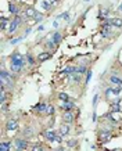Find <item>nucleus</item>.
<instances>
[{"instance_id":"obj_31","label":"nucleus","mask_w":122,"mask_h":151,"mask_svg":"<svg viewBox=\"0 0 122 151\" xmlns=\"http://www.w3.org/2000/svg\"><path fill=\"white\" fill-rule=\"evenodd\" d=\"M22 69V67H17V65H11V71L13 72H19Z\"/></svg>"},{"instance_id":"obj_34","label":"nucleus","mask_w":122,"mask_h":151,"mask_svg":"<svg viewBox=\"0 0 122 151\" xmlns=\"http://www.w3.org/2000/svg\"><path fill=\"white\" fill-rule=\"evenodd\" d=\"M24 37H18V39H13V40H10V43H11V45H15V43H18V42H21Z\"/></svg>"},{"instance_id":"obj_18","label":"nucleus","mask_w":122,"mask_h":151,"mask_svg":"<svg viewBox=\"0 0 122 151\" xmlns=\"http://www.w3.org/2000/svg\"><path fill=\"white\" fill-rule=\"evenodd\" d=\"M101 36H103V37H110L111 36V31H110L108 26L101 28Z\"/></svg>"},{"instance_id":"obj_11","label":"nucleus","mask_w":122,"mask_h":151,"mask_svg":"<svg viewBox=\"0 0 122 151\" xmlns=\"http://www.w3.org/2000/svg\"><path fill=\"white\" fill-rule=\"evenodd\" d=\"M111 111L113 112H121V100H116L111 105Z\"/></svg>"},{"instance_id":"obj_30","label":"nucleus","mask_w":122,"mask_h":151,"mask_svg":"<svg viewBox=\"0 0 122 151\" xmlns=\"http://www.w3.org/2000/svg\"><path fill=\"white\" fill-rule=\"evenodd\" d=\"M42 18H43V14L36 13V15H35V21H36V22H39V21H42Z\"/></svg>"},{"instance_id":"obj_39","label":"nucleus","mask_w":122,"mask_h":151,"mask_svg":"<svg viewBox=\"0 0 122 151\" xmlns=\"http://www.w3.org/2000/svg\"><path fill=\"white\" fill-rule=\"evenodd\" d=\"M49 2H50L51 4H54V3H57V2H58V0H49Z\"/></svg>"},{"instance_id":"obj_37","label":"nucleus","mask_w":122,"mask_h":151,"mask_svg":"<svg viewBox=\"0 0 122 151\" xmlns=\"http://www.w3.org/2000/svg\"><path fill=\"white\" fill-rule=\"evenodd\" d=\"M43 29H45V26H43V25H40V26L38 28V31H43Z\"/></svg>"},{"instance_id":"obj_3","label":"nucleus","mask_w":122,"mask_h":151,"mask_svg":"<svg viewBox=\"0 0 122 151\" xmlns=\"http://www.w3.org/2000/svg\"><path fill=\"white\" fill-rule=\"evenodd\" d=\"M21 22H22V19H21V17H19L18 14H17V15L14 17L13 21L10 22V26H8V35H13V33L18 29V26L21 25Z\"/></svg>"},{"instance_id":"obj_2","label":"nucleus","mask_w":122,"mask_h":151,"mask_svg":"<svg viewBox=\"0 0 122 151\" xmlns=\"http://www.w3.org/2000/svg\"><path fill=\"white\" fill-rule=\"evenodd\" d=\"M10 60H11V65H17V67H24V61H25V58H24L19 53H13L11 56H10Z\"/></svg>"},{"instance_id":"obj_40","label":"nucleus","mask_w":122,"mask_h":151,"mask_svg":"<svg viewBox=\"0 0 122 151\" xmlns=\"http://www.w3.org/2000/svg\"><path fill=\"white\" fill-rule=\"evenodd\" d=\"M118 10H119V11H122V3L119 4V7H118Z\"/></svg>"},{"instance_id":"obj_22","label":"nucleus","mask_w":122,"mask_h":151,"mask_svg":"<svg viewBox=\"0 0 122 151\" xmlns=\"http://www.w3.org/2000/svg\"><path fill=\"white\" fill-rule=\"evenodd\" d=\"M7 25H10V24H8V19H7L6 17H2V31H6Z\"/></svg>"},{"instance_id":"obj_20","label":"nucleus","mask_w":122,"mask_h":151,"mask_svg":"<svg viewBox=\"0 0 122 151\" xmlns=\"http://www.w3.org/2000/svg\"><path fill=\"white\" fill-rule=\"evenodd\" d=\"M50 57H51L50 53H40V54L38 56V60L39 61H46L47 58H50Z\"/></svg>"},{"instance_id":"obj_16","label":"nucleus","mask_w":122,"mask_h":151,"mask_svg":"<svg viewBox=\"0 0 122 151\" xmlns=\"http://www.w3.org/2000/svg\"><path fill=\"white\" fill-rule=\"evenodd\" d=\"M11 148V143L10 142H2L0 143V151H8Z\"/></svg>"},{"instance_id":"obj_36","label":"nucleus","mask_w":122,"mask_h":151,"mask_svg":"<svg viewBox=\"0 0 122 151\" xmlns=\"http://www.w3.org/2000/svg\"><path fill=\"white\" fill-rule=\"evenodd\" d=\"M53 28H58V22H57V21L53 22Z\"/></svg>"},{"instance_id":"obj_17","label":"nucleus","mask_w":122,"mask_h":151,"mask_svg":"<svg viewBox=\"0 0 122 151\" xmlns=\"http://www.w3.org/2000/svg\"><path fill=\"white\" fill-rule=\"evenodd\" d=\"M8 11H10V14L17 15V14H18V7H17L14 3H10V4H8Z\"/></svg>"},{"instance_id":"obj_6","label":"nucleus","mask_w":122,"mask_h":151,"mask_svg":"<svg viewBox=\"0 0 122 151\" xmlns=\"http://www.w3.org/2000/svg\"><path fill=\"white\" fill-rule=\"evenodd\" d=\"M99 136H100L101 143H107V142H108V140L111 139V133L108 132V130H101Z\"/></svg>"},{"instance_id":"obj_27","label":"nucleus","mask_w":122,"mask_h":151,"mask_svg":"<svg viewBox=\"0 0 122 151\" xmlns=\"http://www.w3.org/2000/svg\"><path fill=\"white\" fill-rule=\"evenodd\" d=\"M111 94H114V89H111V87H107V89H105V97H110Z\"/></svg>"},{"instance_id":"obj_8","label":"nucleus","mask_w":122,"mask_h":151,"mask_svg":"<svg viewBox=\"0 0 122 151\" xmlns=\"http://www.w3.org/2000/svg\"><path fill=\"white\" fill-rule=\"evenodd\" d=\"M6 129L7 130H17L18 129V122L14 121V119H10L7 122V125H6Z\"/></svg>"},{"instance_id":"obj_24","label":"nucleus","mask_w":122,"mask_h":151,"mask_svg":"<svg viewBox=\"0 0 122 151\" xmlns=\"http://www.w3.org/2000/svg\"><path fill=\"white\" fill-rule=\"evenodd\" d=\"M46 46H47V48H50V50H53V48H56V46H57V45H56V43H54V42H53L51 39H50V40H49V42L46 43Z\"/></svg>"},{"instance_id":"obj_28","label":"nucleus","mask_w":122,"mask_h":151,"mask_svg":"<svg viewBox=\"0 0 122 151\" xmlns=\"http://www.w3.org/2000/svg\"><path fill=\"white\" fill-rule=\"evenodd\" d=\"M90 79H92V71L89 69V71L86 72V79H85V82H86V83H89Z\"/></svg>"},{"instance_id":"obj_9","label":"nucleus","mask_w":122,"mask_h":151,"mask_svg":"<svg viewBox=\"0 0 122 151\" xmlns=\"http://www.w3.org/2000/svg\"><path fill=\"white\" fill-rule=\"evenodd\" d=\"M35 110L38 111L39 114H46V110H47V104L46 103H39L36 107H35Z\"/></svg>"},{"instance_id":"obj_38","label":"nucleus","mask_w":122,"mask_h":151,"mask_svg":"<svg viewBox=\"0 0 122 151\" xmlns=\"http://www.w3.org/2000/svg\"><path fill=\"white\" fill-rule=\"evenodd\" d=\"M96 119H97V115H96V112H93V121L96 122Z\"/></svg>"},{"instance_id":"obj_13","label":"nucleus","mask_w":122,"mask_h":151,"mask_svg":"<svg viewBox=\"0 0 122 151\" xmlns=\"http://www.w3.org/2000/svg\"><path fill=\"white\" fill-rule=\"evenodd\" d=\"M24 136H25V137H33V136H35V130H33L31 126H26L25 130H24Z\"/></svg>"},{"instance_id":"obj_12","label":"nucleus","mask_w":122,"mask_h":151,"mask_svg":"<svg viewBox=\"0 0 122 151\" xmlns=\"http://www.w3.org/2000/svg\"><path fill=\"white\" fill-rule=\"evenodd\" d=\"M108 80H110L113 85H116V86H121V85H122V79H121V78H118V76H115V75H111Z\"/></svg>"},{"instance_id":"obj_32","label":"nucleus","mask_w":122,"mask_h":151,"mask_svg":"<svg viewBox=\"0 0 122 151\" xmlns=\"http://www.w3.org/2000/svg\"><path fill=\"white\" fill-rule=\"evenodd\" d=\"M32 150H35V151H40V150H43V147L40 144H35V145H32Z\"/></svg>"},{"instance_id":"obj_25","label":"nucleus","mask_w":122,"mask_h":151,"mask_svg":"<svg viewBox=\"0 0 122 151\" xmlns=\"http://www.w3.org/2000/svg\"><path fill=\"white\" fill-rule=\"evenodd\" d=\"M46 114L47 115H54V107H53V105H47Z\"/></svg>"},{"instance_id":"obj_14","label":"nucleus","mask_w":122,"mask_h":151,"mask_svg":"<svg viewBox=\"0 0 122 151\" xmlns=\"http://www.w3.org/2000/svg\"><path fill=\"white\" fill-rule=\"evenodd\" d=\"M50 39L56 43V45H58V43L61 42L62 36H61V33H60V32H56V33H53V35H51V37H50Z\"/></svg>"},{"instance_id":"obj_41","label":"nucleus","mask_w":122,"mask_h":151,"mask_svg":"<svg viewBox=\"0 0 122 151\" xmlns=\"http://www.w3.org/2000/svg\"><path fill=\"white\" fill-rule=\"evenodd\" d=\"M85 2H90V0H85Z\"/></svg>"},{"instance_id":"obj_1","label":"nucleus","mask_w":122,"mask_h":151,"mask_svg":"<svg viewBox=\"0 0 122 151\" xmlns=\"http://www.w3.org/2000/svg\"><path fill=\"white\" fill-rule=\"evenodd\" d=\"M43 136H45V139L49 140L50 143H54V142L61 143V140H62V136L60 133L57 134L56 130H46V132H43Z\"/></svg>"},{"instance_id":"obj_4","label":"nucleus","mask_w":122,"mask_h":151,"mask_svg":"<svg viewBox=\"0 0 122 151\" xmlns=\"http://www.w3.org/2000/svg\"><path fill=\"white\" fill-rule=\"evenodd\" d=\"M14 145H15L17 150H26L28 147V142L24 139H15V142H14Z\"/></svg>"},{"instance_id":"obj_26","label":"nucleus","mask_w":122,"mask_h":151,"mask_svg":"<svg viewBox=\"0 0 122 151\" xmlns=\"http://www.w3.org/2000/svg\"><path fill=\"white\" fill-rule=\"evenodd\" d=\"M76 72H78V74H85V72H87V67L82 65L79 68H76Z\"/></svg>"},{"instance_id":"obj_7","label":"nucleus","mask_w":122,"mask_h":151,"mask_svg":"<svg viewBox=\"0 0 122 151\" xmlns=\"http://www.w3.org/2000/svg\"><path fill=\"white\" fill-rule=\"evenodd\" d=\"M75 107V104L72 103V101L70 100H67V101H62L61 103V108L64 110V111H72V108Z\"/></svg>"},{"instance_id":"obj_23","label":"nucleus","mask_w":122,"mask_h":151,"mask_svg":"<svg viewBox=\"0 0 122 151\" xmlns=\"http://www.w3.org/2000/svg\"><path fill=\"white\" fill-rule=\"evenodd\" d=\"M58 99H60L61 101H67V100H70V97H68V94H67V93L61 91V93H58Z\"/></svg>"},{"instance_id":"obj_29","label":"nucleus","mask_w":122,"mask_h":151,"mask_svg":"<svg viewBox=\"0 0 122 151\" xmlns=\"http://www.w3.org/2000/svg\"><path fill=\"white\" fill-rule=\"evenodd\" d=\"M26 61H28L31 65H33V64H35V58H33L31 54H29V56H26Z\"/></svg>"},{"instance_id":"obj_10","label":"nucleus","mask_w":122,"mask_h":151,"mask_svg":"<svg viewBox=\"0 0 122 151\" xmlns=\"http://www.w3.org/2000/svg\"><path fill=\"white\" fill-rule=\"evenodd\" d=\"M58 133H60L61 136H67L68 133H70V125H68L67 122H65L64 125H61V128H60V130H58Z\"/></svg>"},{"instance_id":"obj_21","label":"nucleus","mask_w":122,"mask_h":151,"mask_svg":"<svg viewBox=\"0 0 122 151\" xmlns=\"http://www.w3.org/2000/svg\"><path fill=\"white\" fill-rule=\"evenodd\" d=\"M36 13H38V11H35L33 8H28L26 11H25V15H26V17H32V18H35Z\"/></svg>"},{"instance_id":"obj_33","label":"nucleus","mask_w":122,"mask_h":151,"mask_svg":"<svg viewBox=\"0 0 122 151\" xmlns=\"http://www.w3.org/2000/svg\"><path fill=\"white\" fill-rule=\"evenodd\" d=\"M97 101H99V96L94 94L93 96V107H94V108H96V105H97Z\"/></svg>"},{"instance_id":"obj_35","label":"nucleus","mask_w":122,"mask_h":151,"mask_svg":"<svg viewBox=\"0 0 122 151\" xmlns=\"http://www.w3.org/2000/svg\"><path fill=\"white\" fill-rule=\"evenodd\" d=\"M61 18H64L65 21H68V19H70V15H68V13H62L61 14Z\"/></svg>"},{"instance_id":"obj_19","label":"nucleus","mask_w":122,"mask_h":151,"mask_svg":"<svg viewBox=\"0 0 122 151\" xmlns=\"http://www.w3.org/2000/svg\"><path fill=\"white\" fill-rule=\"evenodd\" d=\"M40 7L43 10H50L51 8V3L49 2V0H42V2H40Z\"/></svg>"},{"instance_id":"obj_15","label":"nucleus","mask_w":122,"mask_h":151,"mask_svg":"<svg viewBox=\"0 0 122 151\" xmlns=\"http://www.w3.org/2000/svg\"><path fill=\"white\" fill-rule=\"evenodd\" d=\"M110 22H111L113 26L122 28V18H113V19H110Z\"/></svg>"},{"instance_id":"obj_5","label":"nucleus","mask_w":122,"mask_h":151,"mask_svg":"<svg viewBox=\"0 0 122 151\" xmlns=\"http://www.w3.org/2000/svg\"><path fill=\"white\" fill-rule=\"evenodd\" d=\"M62 121H64V122H67V123H72V122L75 121L74 112H72V111H65L64 115H62Z\"/></svg>"}]
</instances>
